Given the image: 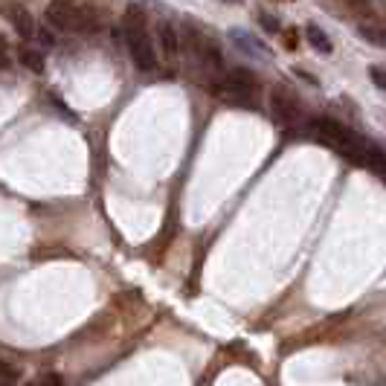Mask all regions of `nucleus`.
Listing matches in <instances>:
<instances>
[{
  "mask_svg": "<svg viewBox=\"0 0 386 386\" xmlns=\"http://www.w3.org/2000/svg\"><path fill=\"white\" fill-rule=\"evenodd\" d=\"M230 38H233V44L244 53V55H253V58H270V50L255 38V35H250V32H244V29H233L230 32Z\"/></svg>",
  "mask_w": 386,
  "mask_h": 386,
  "instance_id": "obj_7",
  "label": "nucleus"
},
{
  "mask_svg": "<svg viewBox=\"0 0 386 386\" xmlns=\"http://www.w3.org/2000/svg\"><path fill=\"white\" fill-rule=\"evenodd\" d=\"M18 380H21V372L12 363L0 360V386H18Z\"/></svg>",
  "mask_w": 386,
  "mask_h": 386,
  "instance_id": "obj_13",
  "label": "nucleus"
},
{
  "mask_svg": "<svg viewBox=\"0 0 386 386\" xmlns=\"http://www.w3.org/2000/svg\"><path fill=\"white\" fill-rule=\"evenodd\" d=\"M38 38H41V41H44L47 47H50V44H55V38L50 35V32H47V29H41V32H38Z\"/></svg>",
  "mask_w": 386,
  "mask_h": 386,
  "instance_id": "obj_18",
  "label": "nucleus"
},
{
  "mask_svg": "<svg viewBox=\"0 0 386 386\" xmlns=\"http://www.w3.org/2000/svg\"><path fill=\"white\" fill-rule=\"evenodd\" d=\"M18 58H21V64H23L26 70H32V73H44V55H41L38 50H32V47H21Z\"/></svg>",
  "mask_w": 386,
  "mask_h": 386,
  "instance_id": "obj_11",
  "label": "nucleus"
},
{
  "mask_svg": "<svg viewBox=\"0 0 386 386\" xmlns=\"http://www.w3.org/2000/svg\"><path fill=\"white\" fill-rule=\"evenodd\" d=\"M93 29H96V12H93V6L82 4L76 12V21H73V32H93Z\"/></svg>",
  "mask_w": 386,
  "mask_h": 386,
  "instance_id": "obj_10",
  "label": "nucleus"
},
{
  "mask_svg": "<svg viewBox=\"0 0 386 386\" xmlns=\"http://www.w3.org/2000/svg\"><path fill=\"white\" fill-rule=\"evenodd\" d=\"M157 32H160V44H163L166 55H169V58H175V55H177V50H180V41H177V32H175V26L163 21V23L157 26Z\"/></svg>",
  "mask_w": 386,
  "mask_h": 386,
  "instance_id": "obj_9",
  "label": "nucleus"
},
{
  "mask_svg": "<svg viewBox=\"0 0 386 386\" xmlns=\"http://www.w3.org/2000/svg\"><path fill=\"white\" fill-rule=\"evenodd\" d=\"M230 4H238V0H230Z\"/></svg>",
  "mask_w": 386,
  "mask_h": 386,
  "instance_id": "obj_20",
  "label": "nucleus"
},
{
  "mask_svg": "<svg viewBox=\"0 0 386 386\" xmlns=\"http://www.w3.org/2000/svg\"><path fill=\"white\" fill-rule=\"evenodd\" d=\"M369 79H372L380 90H386V70H383V67H377V64H375V67H369Z\"/></svg>",
  "mask_w": 386,
  "mask_h": 386,
  "instance_id": "obj_15",
  "label": "nucleus"
},
{
  "mask_svg": "<svg viewBox=\"0 0 386 386\" xmlns=\"http://www.w3.org/2000/svg\"><path fill=\"white\" fill-rule=\"evenodd\" d=\"M308 134L316 140V143H323L329 145L331 151L348 157L351 163H366V154L372 148V143H366L363 137H358L355 131H348V128L337 119H329V116H316V119H308Z\"/></svg>",
  "mask_w": 386,
  "mask_h": 386,
  "instance_id": "obj_1",
  "label": "nucleus"
},
{
  "mask_svg": "<svg viewBox=\"0 0 386 386\" xmlns=\"http://www.w3.org/2000/svg\"><path fill=\"white\" fill-rule=\"evenodd\" d=\"M270 108H273V116H276L279 122H285V125H297V122H299V116H302V111H299V99H297V96H294L291 90H287V87H282V84H276V87H273Z\"/></svg>",
  "mask_w": 386,
  "mask_h": 386,
  "instance_id": "obj_4",
  "label": "nucleus"
},
{
  "mask_svg": "<svg viewBox=\"0 0 386 386\" xmlns=\"http://www.w3.org/2000/svg\"><path fill=\"white\" fill-rule=\"evenodd\" d=\"M259 21H262V26H265L268 32H279V21H276V18H270V15H262Z\"/></svg>",
  "mask_w": 386,
  "mask_h": 386,
  "instance_id": "obj_17",
  "label": "nucleus"
},
{
  "mask_svg": "<svg viewBox=\"0 0 386 386\" xmlns=\"http://www.w3.org/2000/svg\"><path fill=\"white\" fill-rule=\"evenodd\" d=\"M0 15L12 23V29L18 32L21 38H35L38 35L35 18H32V12L23 4H18V0H4V4H0Z\"/></svg>",
  "mask_w": 386,
  "mask_h": 386,
  "instance_id": "obj_3",
  "label": "nucleus"
},
{
  "mask_svg": "<svg viewBox=\"0 0 386 386\" xmlns=\"http://www.w3.org/2000/svg\"><path fill=\"white\" fill-rule=\"evenodd\" d=\"M122 35L128 44L134 64L140 70H154L157 67V55H154V44L148 38V21L145 12L140 6H128L122 15Z\"/></svg>",
  "mask_w": 386,
  "mask_h": 386,
  "instance_id": "obj_2",
  "label": "nucleus"
},
{
  "mask_svg": "<svg viewBox=\"0 0 386 386\" xmlns=\"http://www.w3.org/2000/svg\"><path fill=\"white\" fill-rule=\"evenodd\" d=\"M4 67H9V44H6L4 35H0V70Z\"/></svg>",
  "mask_w": 386,
  "mask_h": 386,
  "instance_id": "obj_16",
  "label": "nucleus"
},
{
  "mask_svg": "<svg viewBox=\"0 0 386 386\" xmlns=\"http://www.w3.org/2000/svg\"><path fill=\"white\" fill-rule=\"evenodd\" d=\"M363 166L372 169L375 175H380V177L386 180V151H380L377 145H372L369 154H366V163H363Z\"/></svg>",
  "mask_w": 386,
  "mask_h": 386,
  "instance_id": "obj_12",
  "label": "nucleus"
},
{
  "mask_svg": "<svg viewBox=\"0 0 386 386\" xmlns=\"http://www.w3.org/2000/svg\"><path fill=\"white\" fill-rule=\"evenodd\" d=\"M285 44H287V47H297V35H294V32H287V38H285Z\"/></svg>",
  "mask_w": 386,
  "mask_h": 386,
  "instance_id": "obj_19",
  "label": "nucleus"
},
{
  "mask_svg": "<svg viewBox=\"0 0 386 386\" xmlns=\"http://www.w3.org/2000/svg\"><path fill=\"white\" fill-rule=\"evenodd\" d=\"M209 93L215 96V99L227 102V105H236V108H255V93H247V90L224 87V84H209Z\"/></svg>",
  "mask_w": 386,
  "mask_h": 386,
  "instance_id": "obj_6",
  "label": "nucleus"
},
{
  "mask_svg": "<svg viewBox=\"0 0 386 386\" xmlns=\"http://www.w3.org/2000/svg\"><path fill=\"white\" fill-rule=\"evenodd\" d=\"M79 6H82L79 0H50L44 18H47V23L55 26V29H67V32H73V21H76Z\"/></svg>",
  "mask_w": 386,
  "mask_h": 386,
  "instance_id": "obj_5",
  "label": "nucleus"
},
{
  "mask_svg": "<svg viewBox=\"0 0 386 386\" xmlns=\"http://www.w3.org/2000/svg\"><path fill=\"white\" fill-rule=\"evenodd\" d=\"M305 35H308V41H311V47L316 50V53H323V55H329L331 50H334V44H331V38L326 35L323 29H319L316 23H308V29H305Z\"/></svg>",
  "mask_w": 386,
  "mask_h": 386,
  "instance_id": "obj_8",
  "label": "nucleus"
},
{
  "mask_svg": "<svg viewBox=\"0 0 386 386\" xmlns=\"http://www.w3.org/2000/svg\"><path fill=\"white\" fill-rule=\"evenodd\" d=\"M32 386H64V377L55 375V372H47V375H41Z\"/></svg>",
  "mask_w": 386,
  "mask_h": 386,
  "instance_id": "obj_14",
  "label": "nucleus"
}]
</instances>
